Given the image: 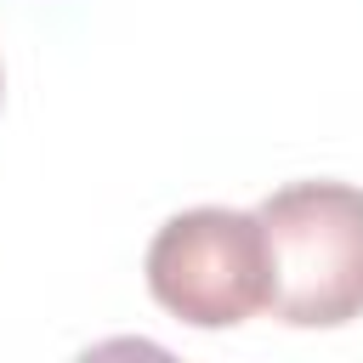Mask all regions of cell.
Returning a JSON list of instances; mask_svg holds the SVG:
<instances>
[{"label":"cell","instance_id":"obj_1","mask_svg":"<svg viewBox=\"0 0 363 363\" xmlns=\"http://www.w3.org/2000/svg\"><path fill=\"white\" fill-rule=\"evenodd\" d=\"M255 216L272 244V318L295 329L363 318V187L289 182Z\"/></svg>","mask_w":363,"mask_h":363},{"label":"cell","instance_id":"obj_2","mask_svg":"<svg viewBox=\"0 0 363 363\" xmlns=\"http://www.w3.org/2000/svg\"><path fill=\"white\" fill-rule=\"evenodd\" d=\"M147 289L193 329H233L272 312V244L261 216L221 204L170 216L147 244Z\"/></svg>","mask_w":363,"mask_h":363},{"label":"cell","instance_id":"obj_3","mask_svg":"<svg viewBox=\"0 0 363 363\" xmlns=\"http://www.w3.org/2000/svg\"><path fill=\"white\" fill-rule=\"evenodd\" d=\"M0 91H6V79H0Z\"/></svg>","mask_w":363,"mask_h":363}]
</instances>
